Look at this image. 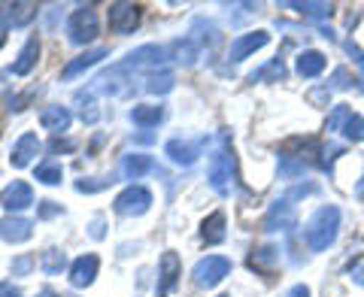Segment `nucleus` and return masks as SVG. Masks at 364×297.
<instances>
[{
  "label": "nucleus",
  "mask_w": 364,
  "mask_h": 297,
  "mask_svg": "<svg viewBox=\"0 0 364 297\" xmlns=\"http://www.w3.org/2000/svg\"><path fill=\"white\" fill-rule=\"evenodd\" d=\"M340 231V210L337 207H318L313 212V219L304 227V243L313 249V252H325L328 246L337 239Z\"/></svg>",
  "instance_id": "nucleus-1"
},
{
  "label": "nucleus",
  "mask_w": 364,
  "mask_h": 297,
  "mask_svg": "<svg viewBox=\"0 0 364 297\" xmlns=\"http://www.w3.org/2000/svg\"><path fill=\"white\" fill-rule=\"evenodd\" d=\"M228 273H231V261L222 258V255H207V258H200L195 264L191 276H195V282L200 285V288H215Z\"/></svg>",
  "instance_id": "nucleus-2"
},
{
  "label": "nucleus",
  "mask_w": 364,
  "mask_h": 297,
  "mask_svg": "<svg viewBox=\"0 0 364 297\" xmlns=\"http://www.w3.org/2000/svg\"><path fill=\"white\" fill-rule=\"evenodd\" d=\"M67 33H70V40L79 43V45H85L97 37V16H95V9L91 6H79L76 13L67 18Z\"/></svg>",
  "instance_id": "nucleus-3"
},
{
  "label": "nucleus",
  "mask_w": 364,
  "mask_h": 297,
  "mask_svg": "<svg viewBox=\"0 0 364 297\" xmlns=\"http://www.w3.org/2000/svg\"><path fill=\"white\" fill-rule=\"evenodd\" d=\"M231 179H234V152L219 148L210 161V185L219 194H228L231 191Z\"/></svg>",
  "instance_id": "nucleus-4"
},
{
  "label": "nucleus",
  "mask_w": 364,
  "mask_h": 297,
  "mask_svg": "<svg viewBox=\"0 0 364 297\" xmlns=\"http://www.w3.org/2000/svg\"><path fill=\"white\" fill-rule=\"evenodd\" d=\"M149 207H152V191L143 188V185L124 188L119 198H116V210H119L122 215H143Z\"/></svg>",
  "instance_id": "nucleus-5"
},
{
  "label": "nucleus",
  "mask_w": 364,
  "mask_h": 297,
  "mask_svg": "<svg viewBox=\"0 0 364 297\" xmlns=\"http://www.w3.org/2000/svg\"><path fill=\"white\" fill-rule=\"evenodd\" d=\"M140 25V6L136 4H109V31L131 33Z\"/></svg>",
  "instance_id": "nucleus-6"
},
{
  "label": "nucleus",
  "mask_w": 364,
  "mask_h": 297,
  "mask_svg": "<svg viewBox=\"0 0 364 297\" xmlns=\"http://www.w3.org/2000/svg\"><path fill=\"white\" fill-rule=\"evenodd\" d=\"M0 203H4V210L9 212H21V210H28L31 203H33V191L28 182H9V185L0 191Z\"/></svg>",
  "instance_id": "nucleus-7"
},
{
  "label": "nucleus",
  "mask_w": 364,
  "mask_h": 297,
  "mask_svg": "<svg viewBox=\"0 0 364 297\" xmlns=\"http://www.w3.org/2000/svg\"><path fill=\"white\" fill-rule=\"evenodd\" d=\"M267 31H255V33H243V37H237L234 43H231V52H228V58L231 61H243V58H249L252 52H258V49H264L267 45Z\"/></svg>",
  "instance_id": "nucleus-8"
},
{
  "label": "nucleus",
  "mask_w": 364,
  "mask_h": 297,
  "mask_svg": "<svg viewBox=\"0 0 364 297\" xmlns=\"http://www.w3.org/2000/svg\"><path fill=\"white\" fill-rule=\"evenodd\" d=\"M37 18V4H0V21L6 28H25Z\"/></svg>",
  "instance_id": "nucleus-9"
},
{
  "label": "nucleus",
  "mask_w": 364,
  "mask_h": 297,
  "mask_svg": "<svg viewBox=\"0 0 364 297\" xmlns=\"http://www.w3.org/2000/svg\"><path fill=\"white\" fill-rule=\"evenodd\" d=\"M158 297H164L170 294V288L176 285V279L182 276V264H179V255L176 252H164L161 258V264H158Z\"/></svg>",
  "instance_id": "nucleus-10"
},
{
  "label": "nucleus",
  "mask_w": 364,
  "mask_h": 297,
  "mask_svg": "<svg viewBox=\"0 0 364 297\" xmlns=\"http://www.w3.org/2000/svg\"><path fill=\"white\" fill-rule=\"evenodd\" d=\"M200 146H203V140H170L167 143V155H170V161L188 167V164L198 161Z\"/></svg>",
  "instance_id": "nucleus-11"
},
{
  "label": "nucleus",
  "mask_w": 364,
  "mask_h": 297,
  "mask_svg": "<svg viewBox=\"0 0 364 297\" xmlns=\"http://www.w3.org/2000/svg\"><path fill=\"white\" fill-rule=\"evenodd\" d=\"M107 55H109V49H104V45H97V49H88V52H82L79 58H73L70 64H67L61 76H64V79H76L79 73H85V70H91L95 64H100V61L107 58Z\"/></svg>",
  "instance_id": "nucleus-12"
},
{
  "label": "nucleus",
  "mask_w": 364,
  "mask_h": 297,
  "mask_svg": "<svg viewBox=\"0 0 364 297\" xmlns=\"http://www.w3.org/2000/svg\"><path fill=\"white\" fill-rule=\"evenodd\" d=\"M97 267H100L97 255H82V258H76L73 267H70V282L76 285V288H85V285L95 282Z\"/></svg>",
  "instance_id": "nucleus-13"
},
{
  "label": "nucleus",
  "mask_w": 364,
  "mask_h": 297,
  "mask_svg": "<svg viewBox=\"0 0 364 297\" xmlns=\"http://www.w3.org/2000/svg\"><path fill=\"white\" fill-rule=\"evenodd\" d=\"M31 222L21 219V215H6L4 222H0V237L6 239V243H25V239H31Z\"/></svg>",
  "instance_id": "nucleus-14"
},
{
  "label": "nucleus",
  "mask_w": 364,
  "mask_h": 297,
  "mask_svg": "<svg viewBox=\"0 0 364 297\" xmlns=\"http://www.w3.org/2000/svg\"><path fill=\"white\" fill-rule=\"evenodd\" d=\"M291 225H294L291 203H289V198H282V200H277L270 207L267 219H264V227H267V231H286V227H291Z\"/></svg>",
  "instance_id": "nucleus-15"
},
{
  "label": "nucleus",
  "mask_w": 364,
  "mask_h": 297,
  "mask_svg": "<svg viewBox=\"0 0 364 297\" xmlns=\"http://www.w3.org/2000/svg\"><path fill=\"white\" fill-rule=\"evenodd\" d=\"M37 152H40L37 134H25V136H18V143L13 146V155H9V161H13V167H28Z\"/></svg>",
  "instance_id": "nucleus-16"
},
{
  "label": "nucleus",
  "mask_w": 364,
  "mask_h": 297,
  "mask_svg": "<svg viewBox=\"0 0 364 297\" xmlns=\"http://www.w3.org/2000/svg\"><path fill=\"white\" fill-rule=\"evenodd\" d=\"M325 55L322 52H316V49H306L298 55V64H294V70H298L304 79H316L318 73L325 70Z\"/></svg>",
  "instance_id": "nucleus-17"
},
{
  "label": "nucleus",
  "mask_w": 364,
  "mask_h": 297,
  "mask_svg": "<svg viewBox=\"0 0 364 297\" xmlns=\"http://www.w3.org/2000/svg\"><path fill=\"white\" fill-rule=\"evenodd\" d=\"M70 122L73 116L67 112L64 107H49V109H43L40 112V124H43V131H52V134H61L70 128Z\"/></svg>",
  "instance_id": "nucleus-18"
},
{
  "label": "nucleus",
  "mask_w": 364,
  "mask_h": 297,
  "mask_svg": "<svg viewBox=\"0 0 364 297\" xmlns=\"http://www.w3.org/2000/svg\"><path fill=\"white\" fill-rule=\"evenodd\" d=\"M37 58H40V40L31 37V40L25 43V49L18 52V61L13 64V73H16V76H28V73L33 70V64H37Z\"/></svg>",
  "instance_id": "nucleus-19"
},
{
  "label": "nucleus",
  "mask_w": 364,
  "mask_h": 297,
  "mask_svg": "<svg viewBox=\"0 0 364 297\" xmlns=\"http://www.w3.org/2000/svg\"><path fill=\"white\" fill-rule=\"evenodd\" d=\"M164 61V49H158V45H143V49H136L128 55V61H124V67H155Z\"/></svg>",
  "instance_id": "nucleus-20"
},
{
  "label": "nucleus",
  "mask_w": 364,
  "mask_h": 297,
  "mask_svg": "<svg viewBox=\"0 0 364 297\" xmlns=\"http://www.w3.org/2000/svg\"><path fill=\"white\" fill-rule=\"evenodd\" d=\"M200 234H203V243H210V246L222 243V239H225V212H222V210H219V212H213L210 219L203 222Z\"/></svg>",
  "instance_id": "nucleus-21"
},
{
  "label": "nucleus",
  "mask_w": 364,
  "mask_h": 297,
  "mask_svg": "<svg viewBox=\"0 0 364 297\" xmlns=\"http://www.w3.org/2000/svg\"><path fill=\"white\" fill-rule=\"evenodd\" d=\"M149 170H152V158L149 155H124L122 173L128 179H140V176L149 173Z\"/></svg>",
  "instance_id": "nucleus-22"
},
{
  "label": "nucleus",
  "mask_w": 364,
  "mask_h": 297,
  "mask_svg": "<svg viewBox=\"0 0 364 297\" xmlns=\"http://www.w3.org/2000/svg\"><path fill=\"white\" fill-rule=\"evenodd\" d=\"M164 119V109L161 107H134L131 109V122L134 124H140V128H152V124H158Z\"/></svg>",
  "instance_id": "nucleus-23"
},
{
  "label": "nucleus",
  "mask_w": 364,
  "mask_h": 297,
  "mask_svg": "<svg viewBox=\"0 0 364 297\" xmlns=\"http://www.w3.org/2000/svg\"><path fill=\"white\" fill-rule=\"evenodd\" d=\"M64 267H67V255L61 252V249H46L43 258H40V270L55 276V273H61Z\"/></svg>",
  "instance_id": "nucleus-24"
},
{
  "label": "nucleus",
  "mask_w": 364,
  "mask_h": 297,
  "mask_svg": "<svg viewBox=\"0 0 364 297\" xmlns=\"http://www.w3.org/2000/svg\"><path fill=\"white\" fill-rule=\"evenodd\" d=\"M33 176H37V182H43V185H58L64 176V167L58 161H43V164H37V173Z\"/></svg>",
  "instance_id": "nucleus-25"
},
{
  "label": "nucleus",
  "mask_w": 364,
  "mask_h": 297,
  "mask_svg": "<svg viewBox=\"0 0 364 297\" xmlns=\"http://www.w3.org/2000/svg\"><path fill=\"white\" fill-rule=\"evenodd\" d=\"M170 88H173V73H170V70L152 73L149 82H146V91H152V94H167Z\"/></svg>",
  "instance_id": "nucleus-26"
},
{
  "label": "nucleus",
  "mask_w": 364,
  "mask_h": 297,
  "mask_svg": "<svg viewBox=\"0 0 364 297\" xmlns=\"http://www.w3.org/2000/svg\"><path fill=\"white\" fill-rule=\"evenodd\" d=\"M343 136L352 143H361L364 140V119L358 116V112H352V116L343 122Z\"/></svg>",
  "instance_id": "nucleus-27"
},
{
  "label": "nucleus",
  "mask_w": 364,
  "mask_h": 297,
  "mask_svg": "<svg viewBox=\"0 0 364 297\" xmlns=\"http://www.w3.org/2000/svg\"><path fill=\"white\" fill-rule=\"evenodd\" d=\"M273 261H277V249H273V246H264V249H258V252L249 258V264L258 267V270H264V267L273 264Z\"/></svg>",
  "instance_id": "nucleus-28"
},
{
  "label": "nucleus",
  "mask_w": 364,
  "mask_h": 297,
  "mask_svg": "<svg viewBox=\"0 0 364 297\" xmlns=\"http://www.w3.org/2000/svg\"><path fill=\"white\" fill-rule=\"evenodd\" d=\"M294 6H298L304 16H313V18H328L334 13L331 4H294Z\"/></svg>",
  "instance_id": "nucleus-29"
},
{
  "label": "nucleus",
  "mask_w": 364,
  "mask_h": 297,
  "mask_svg": "<svg viewBox=\"0 0 364 297\" xmlns=\"http://www.w3.org/2000/svg\"><path fill=\"white\" fill-rule=\"evenodd\" d=\"M76 104H85L82 109H79V112H82V122H88V124L97 122L100 112L95 109V100H91V94H76Z\"/></svg>",
  "instance_id": "nucleus-30"
},
{
  "label": "nucleus",
  "mask_w": 364,
  "mask_h": 297,
  "mask_svg": "<svg viewBox=\"0 0 364 297\" xmlns=\"http://www.w3.org/2000/svg\"><path fill=\"white\" fill-rule=\"evenodd\" d=\"M352 116V109L349 107H334V112H331V119H328V131H340L343 128V122Z\"/></svg>",
  "instance_id": "nucleus-31"
},
{
  "label": "nucleus",
  "mask_w": 364,
  "mask_h": 297,
  "mask_svg": "<svg viewBox=\"0 0 364 297\" xmlns=\"http://www.w3.org/2000/svg\"><path fill=\"white\" fill-rule=\"evenodd\" d=\"M31 267H33V258H28V255L16 258V261H13V276H25Z\"/></svg>",
  "instance_id": "nucleus-32"
},
{
  "label": "nucleus",
  "mask_w": 364,
  "mask_h": 297,
  "mask_svg": "<svg viewBox=\"0 0 364 297\" xmlns=\"http://www.w3.org/2000/svg\"><path fill=\"white\" fill-rule=\"evenodd\" d=\"M61 212V207L58 203H52V200H43V207H40V215L43 219H52V215H58Z\"/></svg>",
  "instance_id": "nucleus-33"
},
{
  "label": "nucleus",
  "mask_w": 364,
  "mask_h": 297,
  "mask_svg": "<svg viewBox=\"0 0 364 297\" xmlns=\"http://www.w3.org/2000/svg\"><path fill=\"white\" fill-rule=\"evenodd\" d=\"M49 148H52V152H73L76 143H73V140H55Z\"/></svg>",
  "instance_id": "nucleus-34"
},
{
  "label": "nucleus",
  "mask_w": 364,
  "mask_h": 297,
  "mask_svg": "<svg viewBox=\"0 0 364 297\" xmlns=\"http://www.w3.org/2000/svg\"><path fill=\"white\" fill-rule=\"evenodd\" d=\"M0 297H21L18 288H13V282H0Z\"/></svg>",
  "instance_id": "nucleus-35"
},
{
  "label": "nucleus",
  "mask_w": 364,
  "mask_h": 297,
  "mask_svg": "<svg viewBox=\"0 0 364 297\" xmlns=\"http://www.w3.org/2000/svg\"><path fill=\"white\" fill-rule=\"evenodd\" d=\"M289 297H310V288H306V285H294L289 291Z\"/></svg>",
  "instance_id": "nucleus-36"
},
{
  "label": "nucleus",
  "mask_w": 364,
  "mask_h": 297,
  "mask_svg": "<svg viewBox=\"0 0 364 297\" xmlns=\"http://www.w3.org/2000/svg\"><path fill=\"white\" fill-rule=\"evenodd\" d=\"M352 279H355L358 285H364V267H361V270H355V273H352Z\"/></svg>",
  "instance_id": "nucleus-37"
},
{
  "label": "nucleus",
  "mask_w": 364,
  "mask_h": 297,
  "mask_svg": "<svg viewBox=\"0 0 364 297\" xmlns=\"http://www.w3.org/2000/svg\"><path fill=\"white\" fill-rule=\"evenodd\" d=\"M37 297H58V294H52V291H40Z\"/></svg>",
  "instance_id": "nucleus-38"
},
{
  "label": "nucleus",
  "mask_w": 364,
  "mask_h": 297,
  "mask_svg": "<svg viewBox=\"0 0 364 297\" xmlns=\"http://www.w3.org/2000/svg\"><path fill=\"white\" fill-rule=\"evenodd\" d=\"M6 43V33H4V28H0V45H4Z\"/></svg>",
  "instance_id": "nucleus-39"
}]
</instances>
